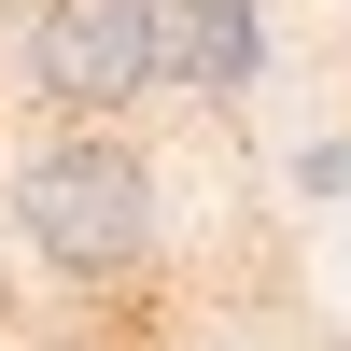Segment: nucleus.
<instances>
[{"label":"nucleus","mask_w":351,"mask_h":351,"mask_svg":"<svg viewBox=\"0 0 351 351\" xmlns=\"http://www.w3.org/2000/svg\"><path fill=\"white\" fill-rule=\"evenodd\" d=\"M14 225L56 281H141L155 267V169H141V141H112V127L43 141L28 183H14Z\"/></svg>","instance_id":"f257e3e1"},{"label":"nucleus","mask_w":351,"mask_h":351,"mask_svg":"<svg viewBox=\"0 0 351 351\" xmlns=\"http://www.w3.org/2000/svg\"><path fill=\"white\" fill-rule=\"evenodd\" d=\"M28 84L71 127H112L141 84H169V0H28Z\"/></svg>","instance_id":"f03ea898"},{"label":"nucleus","mask_w":351,"mask_h":351,"mask_svg":"<svg viewBox=\"0 0 351 351\" xmlns=\"http://www.w3.org/2000/svg\"><path fill=\"white\" fill-rule=\"evenodd\" d=\"M253 56H267V28H253V0H169V84H253Z\"/></svg>","instance_id":"7ed1b4c3"}]
</instances>
